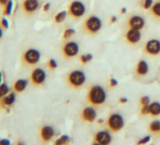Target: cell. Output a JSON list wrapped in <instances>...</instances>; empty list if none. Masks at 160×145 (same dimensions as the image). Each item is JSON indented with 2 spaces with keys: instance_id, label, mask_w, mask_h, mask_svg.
<instances>
[{
  "instance_id": "6da1fadb",
  "label": "cell",
  "mask_w": 160,
  "mask_h": 145,
  "mask_svg": "<svg viewBox=\"0 0 160 145\" xmlns=\"http://www.w3.org/2000/svg\"><path fill=\"white\" fill-rule=\"evenodd\" d=\"M107 94L105 90L98 85L92 86L88 92V101L93 106H100L106 102Z\"/></svg>"
},
{
  "instance_id": "7a4b0ae2",
  "label": "cell",
  "mask_w": 160,
  "mask_h": 145,
  "mask_svg": "<svg viewBox=\"0 0 160 145\" xmlns=\"http://www.w3.org/2000/svg\"><path fill=\"white\" fill-rule=\"evenodd\" d=\"M67 81L68 84L72 87V88H79L81 87L85 81H86V77L84 72L78 70H74L71 72L67 77Z\"/></svg>"
},
{
  "instance_id": "3957f363",
  "label": "cell",
  "mask_w": 160,
  "mask_h": 145,
  "mask_svg": "<svg viewBox=\"0 0 160 145\" xmlns=\"http://www.w3.org/2000/svg\"><path fill=\"white\" fill-rule=\"evenodd\" d=\"M108 128L112 131V132H118L121 129H122L123 125H124V122H123V118L117 113H113L110 114L108 119Z\"/></svg>"
},
{
  "instance_id": "277c9868",
  "label": "cell",
  "mask_w": 160,
  "mask_h": 145,
  "mask_svg": "<svg viewBox=\"0 0 160 145\" xmlns=\"http://www.w3.org/2000/svg\"><path fill=\"white\" fill-rule=\"evenodd\" d=\"M69 14L74 18H79L85 14L86 8L83 3L80 1H72L68 8Z\"/></svg>"
},
{
  "instance_id": "5b68a950",
  "label": "cell",
  "mask_w": 160,
  "mask_h": 145,
  "mask_svg": "<svg viewBox=\"0 0 160 145\" xmlns=\"http://www.w3.org/2000/svg\"><path fill=\"white\" fill-rule=\"evenodd\" d=\"M23 61L28 65H34L39 62L41 58L40 52L36 49H28L23 54Z\"/></svg>"
},
{
  "instance_id": "8992f818",
  "label": "cell",
  "mask_w": 160,
  "mask_h": 145,
  "mask_svg": "<svg viewBox=\"0 0 160 145\" xmlns=\"http://www.w3.org/2000/svg\"><path fill=\"white\" fill-rule=\"evenodd\" d=\"M101 27H102V22L96 16H91L85 22V28L87 29L88 32L92 34L98 32L101 29Z\"/></svg>"
},
{
  "instance_id": "52a82bcc",
  "label": "cell",
  "mask_w": 160,
  "mask_h": 145,
  "mask_svg": "<svg viewBox=\"0 0 160 145\" xmlns=\"http://www.w3.org/2000/svg\"><path fill=\"white\" fill-rule=\"evenodd\" d=\"M45 78H46L45 72L41 68L34 69L30 75V80L32 84L37 85V86L43 84V82L45 81Z\"/></svg>"
},
{
  "instance_id": "ba28073f",
  "label": "cell",
  "mask_w": 160,
  "mask_h": 145,
  "mask_svg": "<svg viewBox=\"0 0 160 145\" xmlns=\"http://www.w3.org/2000/svg\"><path fill=\"white\" fill-rule=\"evenodd\" d=\"M78 51H79L78 44L75 43L74 42H68L62 47V53L66 58H72L76 56L78 54Z\"/></svg>"
},
{
  "instance_id": "9c48e42d",
  "label": "cell",
  "mask_w": 160,
  "mask_h": 145,
  "mask_svg": "<svg viewBox=\"0 0 160 145\" xmlns=\"http://www.w3.org/2000/svg\"><path fill=\"white\" fill-rule=\"evenodd\" d=\"M145 52L149 55L155 56L160 53V42L158 40H150L145 45Z\"/></svg>"
},
{
  "instance_id": "30bf717a",
  "label": "cell",
  "mask_w": 160,
  "mask_h": 145,
  "mask_svg": "<svg viewBox=\"0 0 160 145\" xmlns=\"http://www.w3.org/2000/svg\"><path fill=\"white\" fill-rule=\"evenodd\" d=\"M96 111L92 107H88L85 108L82 112H81V118L83 121L87 122H93L94 120L96 119Z\"/></svg>"
},
{
  "instance_id": "8fae6325",
  "label": "cell",
  "mask_w": 160,
  "mask_h": 145,
  "mask_svg": "<svg viewBox=\"0 0 160 145\" xmlns=\"http://www.w3.org/2000/svg\"><path fill=\"white\" fill-rule=\"evenodd\" d=\"M141 38V33L139 32L138 29H134V28H130L126 34H125V39L126 41L131 43V44H135L138 43L139 42Z\"/></svg>"
},
{
  "instance_id": "7c38bea8",
  "label": "cell",
  "mask_w": 160,
  "mask_h": 145,
  "mask_svg": "<svg viewBox=\"0 0 160 145\" xmlns=\"http://www.w3.org/2000/svg\"><path fill=\"white\" fill-rule=\"evenodd\" d=\"M22 7H23V11L26 13H32L38 10L39 1L38 0H24Z\"/></svg>"
},
{
  "instance_id": "4fadbf2b",
  "label": "cell",
  "mask_w": 160,
  "mask_h": 145,
  "mask_svg": "<svg viewBox=\"0 0 160 145\" xmlns=\"http://www.w3.org/2000/svg\"><path fill=\"white\" fill-rule=\"evenodd\" d=\"M94 139H95V142L98 144L107 145L111 142V136L107 131H101L95 134Z\"/></svg>"
},
{
  "instance_id": "5bb4252c",
  "label": "cell",
  "mask_w": 160,
  "mask_h": 145,
  "mask_svg": "<svg viewBox=\"0 0 160 145\" xmlns=\"http://www.w3.org/2000/svg\"><path fill=\"white\" fill-rule=\"evenodd\" d=\"M127 24L130 27V28H134V29L140 30L141 28H143L145 22H144L143 18H141L140 16H132L128 20V23Z\"/></svg>"
},
{
  "instance_id": "9a60e30c",
  "label": "cell",
  "mask_w": 160,
  "mask_h": 145,
  "mask_svg": "<svg viewBox=\"0 0 160 145\" xmlns=\"http://www.w3.org/2000/svg\"><path fill=\"white\" fill-rule=\"evenodd\" d=\"M54 129L51 126H43L41 129L40 135H41V138L42 141H49L53 137H54Z\"/></svg>"
},
{
  "instance_id": "2e32d148",
  "label": "cell",
  "mask_w": 160,
  "mask_h": 145,
  "mask_svg": "<svg viewBox=\"0 0 160 145\" xmlns=\"http://www.w3.org/2000/svg\"><path fill=\"white\" fill-rule=\"evenodd\" d=\"M148 70H149V67H148V64L146 63L145 60H139L138 65H137V74L140 77H143V76H146L147 72H148Z\"/></svg>"
},
{
  "instance_id": "e0dca14e",
  "label": "cell",
  "mask_w": 160,
  "mask_h": 145,
  "mask_svg": "<svg viewBox=\"0 0 160 145\" xmlns=\"http://www.w3.org/2000/svg\"><path fill=\"white\" fill-rule=\"evenodd\" d=\"M28 86V81L25 79H19L14 83L13 89L16 92H22L23 91H25V89Z\"/></svg>"
},
{
  "instance_id": "ac0fdd59",
  "label": "cell",
  "mask_w": 160,
  "mask_h": 145,
  "mask_svg": "<svg viewBox=\"0 0 160 145\" xmlns=\"http://www.w3.org/2000/svg\"><path fill=\"white\" fill-rule=\"evenodd\" d=\"M14 101H15V94L13 92H11L6 97H2L1 104H2V107H4V106L10 107L14 103Z\"/></svg>"
},
{
  "instance_id": "d6986e66",
  "label": "cell",
  "mask_w": 160,
  "mask_h": 145,
  "mask_svg": "<svg viewBox=\"0 0 160 145\" xmlns=\"http://www.w3.org/2000/svg\"><path fill=\"white\" fill-rule=\"evenodd\" d=\"M150 114L152 116L160 115V104L157 102H153L150 105Z\"/></svg>"
},
{
  "instance_id": "ffe728a7",
  "label": "cell",
  "mask_w": 160,
  "mask_h": 145,
  "mask_svg": "<svg viewBox=\"0 0 160 145\" xmlns=\"http://www.w3.org/2000/svg\"><path fill=\"white\" fill-rule=\"evenodd\" d=\"M149 129L152 133H157L160 132V122L159 121H154L149 125Z\"/></svg>"
},
{
  "instance_id": "44dd1931",
  "label": "cell",
  "mask_w": 160,
  "mask_h": 145,
  "mask_svg": "<svg viewBox=\"0 0 160 145\" xmlns=\"http://www.w3.org/2000/svg\"><path fill=\"white\" fill-rule=\"evenodd\" d=\"M66 12H58L56 16H55V22L56 23H58V24H60V23H62L64 20H65V18H66Z\"/></svg>"
},
{
  "instance_id": "7402d4cb",
  "label": "cell",
  "mask_w": 160,
  "mask_h": 145,
  "mask_svg": "<svg viewBox=\"0 0 160 145\" xmlns=\"http://www.w3.org/2000/svg\"><path fill=\"white\" fill-rule=\"evenodd\" d=\"M152 12L154 16L160 17V3H156L152 8Z\"/></svg>"
},
{
  "instance_id": "603a6c76",
  "label": "cell",
  "mask_w": 160,
  "mask_h": 145,
  "mask_svg": "<svg viewBox=\"0 0 160 145\" xmlns=\"http://www.w3.org/2000/svg\"><path fill=\"white\" fill-rule=\"evenodd\" d=\"M68 141H69V136L64 135V136H62L61 138H59L55 143H56L57 145H62V144H66Z\"/></svg>"
},
{
  "instance_id": "cb8c5ba5",
  "label": "cell",
  "mask_w": 160,
  "mask_h": 145,
  "mask_svg": "<svg viewBox=\"0 0 160 145\" xmlns=\"http://www.w3.org/2000/svg\"><path fill=\"white\" fill-rule=\"evenodd\" d=\"M92 56L91 54H86V55H82L80 57V61H81L83 64H86L90 60H92Z\"/></svg>"
},
{
  "instance_id": "d4e9b609",
  "label": "cell",
  "mask_w": 160,
  "mask_h": 145,
  "mask_svg": "<svg viewBox=\"0 0 160 145\" xmlns=\"http://www.w3.org/2000/svg\"><path fill=\"white\" fill-rule=\"evenodd\" d=\"M74 33H75V31H74V29H72V28H68V29H65V31H64V34H63V39L67 40V39L71 38V36H72Z\"/></svg>"
},
{
  "instance_id": "484cf974",
  "label": "cell",
  "mask_w": 160,
  "mask_h": 145,
  "mask_svg": "<svg viewBox=\"0 0 160 145\" xmlns=\"http://www.w3.org/2000/svg\"><path fill=\"white\" fill-rule=\"evenodd\" d=\"M12 0H9L6 5V8H5V14L10 16L12 13Z\"/></svg>"
},
{
  "instance_id": "4316f807",
  "label": "cell",
  "mask_w": 160,
  "mask_h": 145,
  "mask_svg": "<svg viewBox=\"0 0 160 145\" xmlns=\"http://www.w3.org/2000/svg\"><path fill=\"white\" fill-rule=\"evenodd\" d=\"M9 87L5 84V83H3L2 85H1V96L2 97H4L8 92H9Z\"/></svg>"
},
{
  "instance_id": "83f0119b",
  "label": "cell",
  "mask_w": 160,
  "mask_h": 145,
  "mask_svg": "<svg viewBox=\"0 0 160 145\" xmlns=\"http://www.w3.org/2000/svg\"><path fill=\"white\" fill-rule=\"evenodd\" d=\"M140 112H141V114H142V115H147V114H150V105H145V106H142Z\"/></svg>"
},
{
  "instance_id": "f1b7e54d",
  "label": "cell",
  "mask_w": 160,
  "mask_h": 145,
  "mask_svg": "<svg viewBox=\"0 0 160 145\" xmlns=\"http://www.w3.org/2000/svg\"><path fill=\"white\" fill-rule=\"evenodd\" d=\"M48 66H49L50 69L54 70V69H56V68L58 67V64H57V62H56L55 59L51 58V59H49V61H48Z\"/></svg>"
},
{
  "instance_id": "f546056e",
  "label": "cell",
  "mask_w": 160,
  "mask_h": 145,
  "mask_svg": "<svg viewBox=\"0 0 160 145\" xmlns=\"http://www.w3.org/2000/svg\"><path fill=\"white\" fill-rule=\"evenodd\" d=\"M150 103V98L148 96H143L140 98V104L141 106H145V105H149Z\"/></svg>"
},
{
  "instance_id": "4dcf8cb0",
  "label": "cell",
  "mask_w": 160,
  "mask_h": 145,
  "mask_svg": "<svg viewBox=\"0 0 160 145\" xmlns=\"http://www.w3.org/2000/svg\"><path fill=\"white\" fill-rule=\"evenodd\" d=\"M152 4V0H144V2H143V8L145 10H148V9L151 8Z\"/></svg>"
},
{
  "instance_id": "1f68e13d",
  "label": "cell",
  "mask_w": 160,
  "mask_h": 145,
  "mask_svg": "<svg viewBox=\"0 0 160 145\" xmlns=\"http://www.w3.org/2000/svg\"><path fill=\"white\" fill-rule=\"evenodd\" d=\"M149 140H150V136H147L144 138H142L141 140H139L138 141V144H145V143L149 142Z\"/></svg>"
},
{
  "instance_id": "d6a6232c",
  "label": "cell",
  "mask_w": 160,
  "mask_h": 145,
  "mask_svg": "<svg viewBox=\"0 0 160 145\" xmlns=\"http://www.w3.org/2000/svg\"><path fill=\"white\" fill-rule=\"evenodd\" d=\"M2 27H3L4 28H9V22H8L5 18L2 19Z\"/></svg>"
},
{
  "instance_id": "836d02e7",
  "label": "cell",
  "mask_w": 160,
  "mask_h": 145,
  "mask_svg": "<svg viewBox=\"0 0 160 145\" xmlns=\"http://www.w3.org/2000/svg\"><path fill=\"white\" fill-rule=\"evenodd\" d=\"M118 85V82H117V80H115V79H110V86L111 87H115V86H117Z\"/></svg>"
},
{
  "instance_id": "e575fe53",
  "label": "cell",
  "mask_w": 160,
  "mask_h": 145,
  "mask_svg": "<svg viewBox=\"0 0 160 145\" xmlns=\"http://www.w3.org/2000/svg\"><path fill=\"white\" fill-rule=\"evenodd\" d=\"M49 8H50V4H49V3H46V4L43 5L42 10H43V12H47V11L49 10Z\"/></svg>"
},
{
  "instance_id": "d590c367",
  "label": "cell",
  "mask_w": 160,
  "mask_h": 145,
  "mask_svg": "<svg viewBox=\"0 0 160 145\" xmlns=\"http://www.w3.org/2000/svg\"><path fill=\"white\" fill-rule=\"evenodd\" d=\"M0 2H1V5L2 6H5L8 3V0H0Z\"/></svg>"
},
{
  "instance_id": "8d00e7d4",
  "label": "cell",
  "mask_w": 160,
  "mask_h": 145,
  "mask_svg": "<svg viewBox=\"0 0 160 145\" xmlns=\"http://www.w3.org/2000/svg\"><path fill=\"white\" fill-rule=\"evenodd\" d=\"M127 102V98H121L120 99V103H126Z\"/></svg>"
},
{
  "instance_id": "74e56055",
  "label": "cell",
  "mask_w": 160,
  "mask_h": 145,
  "mask_svg": "<svg viewBox=\"0 0 160 145\" xmlns=\"http://www.w3.org/2000/svg\"><path fill=\"white\" fill-rule=\"evenodd\" d=\"M116 20H117V18H116L115 16H113V17L111 18V22H116Z\"/></svg>"
},
{
  "instance_id": "f35d334b",
  "label": "cell",
  "mask_w": 160,
  "mask_h": 145,
  "mask_svg": "<svg viewBox=\"0 0 160 145\" xmlns=\"http://www.w3.org/2000/svg\"><path fill=\"white\" fill-rule=\"evenodd\" d=\"M1 142H2V143H10V141H9V140H4V139H3V140H1Z\"/></svg>"
},
{
  "instance_id": "ab89813d",
  "label": "cell",
  "mask_w": 160,
  "mask_h": 145,
  "mask_svg": "<svg viewBox=\"0 0 160 145\" xmlns=\"http://www.w3.org/2000/svg\"><path fill=\"white\" fill-rule=\"evenodd\" d=\"M125 12H126V10H125V8H123L122 11V13H125Z\"/></svg>"
},
{
  "instance_id": "60d3db41",
  "label": "cell",
  "mask_w": 160,
  "mask_h": 145,
  "mask_svg": "<svg viewBox=\"0 0 160 145\" xmlns=\"http://www.w3.org/2000/svg\"><path fill=\"white\" fill-rule=\"evenodd\" d=\"M102 122H103V120H102V119H100V120L98 121V123H102Z\"/></svg>"
}]
</instances>
